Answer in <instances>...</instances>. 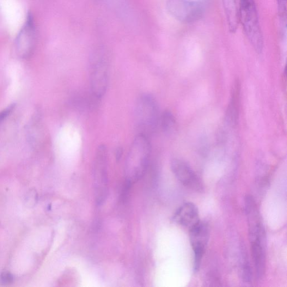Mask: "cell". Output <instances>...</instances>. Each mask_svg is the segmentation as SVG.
<instances>
[{"label":"cell","mask_w":287,"mask_h":287,"mask_svg":"<svg viewBox=\"0 0 287 287\" xmlns=\"http://www.w3.org/2000/svg\"><path fill=\"white\" fill-rule=\"evenodd\" d=\"M135 123L138 133L150 137L160 127L161 113L156 98L149 93L140 95L135 106Z\"/></svg>","instance_id":"obj_3"},{"label":"cell","mask_w":287,"mask_h":287,"mask_svg":"<svg viewBox=\"0 0 287 287\" xmlns=\"http://www.w3.org/2000/svg\"><path fill=\"white\" fill-rule=\"evenodd\" d=\"M0 280L4 284H10L13 282L14 277L9 272H4L0 276Z\"/></svg>","instance_id":"obj_17"},{"label":"cell","mask_w":287,"mask_h":287,"mask_svg":"<svg viewBox=\"0 0 287 287\" xmlns=\"http://www.w3.org/2000/svg\"><path fill=\"white\" fill-rule=\"evenodd\" d=\"M209 237V226L205 222L200 221L190 229V241L194 254L195 272L199 270Z\"/></svg>","instance_id":"obj_8"},{"label":"cell","mask_w":287,"mask_h":287,"mask_svg":"<svg viewBox=\"0 0 287 287\" xmlns=\"http://www.w3.org/2000/svg\"><path fill=\"white\" fill-rule=\"evenodd\" d=\"M245 212L255 272L260 279L264 277L266 270V233L258 205L252 196L245 199Z\"/></svg>","instance_id":"obj_1"},{"label":"cell","mask_w":287,"mask_h":287,"mask_svg":"<svg viewBox=\"0 0 287 287\" xmlns=\"http://www.w3.org/2000/svg\"><path fill=\"white\" fill-rule=\"evenodd\" d=\"M239 17L244 31L255 51L263 49V37L254 0H240Z\"/></svg>","instance_id":"obj_5"},{"label":"cell","mask_w":287,"mask_h":287,"mask_svg":"<svg viewBox=\"0 0 287 287\" xmlns=\"http://www.w3.org/2000/svg\"><path fill=\"white\" fill-rule=\"evenodd\" d=\"M171 169L183 185L195 192H203L202 182L186 162L179 159H174L171 162Z\"/></svg>","instance_id":"obj_10"},{"label":"cell","mask_w":287,"mask_h":287,"mask_svg":"<svg viewBox=\"0 0 287 287\" xmlns=\"http://www.w3.org/2000/svg\"><path fill=\"white\" fill-rule=\"evenodd\" d=\"M151 152L149 137L138 133L128 152L126 172L133 179L141 178L148 167Z\"/></svg>","instance_id":"obj_4"},{"label":"cell","mask_w":287,"mask_h":287,"mask_svg":"<svg viewBox=\"0 0 287 287\" xmlns=\"http://www.w3.org/2000/svg\"><path fill=\"white\" fill-rule=\"evenodd\" d=\"M241 276L244 282L250 283L253 278L252 270L250 266L247 255L242 249L241 262Z\"/></svg>","instance_id":"obj_15"},{"label":"cell","mask_w":287,"mask_h":287,"mask_svg":"<svg viewBox=\"0 0 287 287\" xmlns=\"http://www.w3.org/2000/svg\"><path fill=\"white\" fill-rule=\"evenodd\" d=\"M228 27L231 32L236 31L239 14H238L235 0H222Z\"/></svg>","instance_id":"obj_13"},{"label":"cell","mask_w":287,"mask_h":287,"mask_svg":"<svg viewBox=\"0 0 287 287\" xmlns=\"http://www.w3.org/2000/svg\"><path fill=\"white\" fill-rule=\"evenodd\" d=\"M18 56L27 59L34 52L36 46V29L32 15H29L17 36L15 43Z\"/></svg>","instance_id":"obj_9"},{"label":"cell","mask_w":287,"mask_h":287,"mask_svg":"<svg viewBox=\"0 0 287 287\" xmlns=\"http://www.w3.org/2000/svg\"><path fill=\"white\" fill-rule=\"evenodd\" d=\"M174 220L182 227L190 229L200 222L197 206L190 202L182 204L175 213Z\"/></svg>","instance_id":"obj_11"},{"label":"cell","mask_w":287,"mask_h":287,"mask_svg":"<svg viewBox=\"0 0 287 287\" xmlns=\"http://www.w3.org/2000/svg\"><path fill=\"white\" fill-rule=\"evenodd\" d=\"M14 104L9 106L7 108H5L2 112H0V125H1L4 120L7 119L10 114L13 111L15 107Z\"/></svg>","instance_id":"obj_18"},{"label":"cell","mask_w":287,"mask_h":287,"mask_svg":"<svg viewBox=\"0 0 287 287\" xmlns=\"http://www.w3.org/2000/svg\"><path fill=\"white\" fill-rule=\"evenodd\" d=\"M123 149L121 147H118L116 151V158L117 160H120L122 156H123Z\"/></svg>","instance_id":"obj_20"},{"label":"cell","mask_w":287,"mask_h":287,"mask_svg":"<svg viewBox=\"0 0 287 287\" xmlns=\"http://www.w3.org/2000/svg\"><path fill=\"white\" fill-rule=\"evenodd\" d=\"M166 7L171 15L184 23L198 21L205 11L203 2L191 0H168Z\"/></svg>","instance_id":"obj_6"},{"label":"cell","mask_w":287,"mask_h":287,"mask_svg":"<svg viewBox=\"0 0 287 287\" xmlns=\"http://www.w3.org/2000/svg\"><path fill=\"white\" fill-rule=\"evenodd\" d=\"M160 127L167 136L172 135L177 129V122L174 114L166 110L161 114Z\"/></svg>","instance_id":"obj_14"},{"label":"cell","mask_w":287,"mask_h":287,"mask_svg":"<svg viewBox=\"0 0 287 287\" xmlns=\"http://www.w3.org/2000/svg\"><path fill=\"white\" fill-rule=\"evenodd\" d=\"M241 84L239 80L235 81L231 91V97L226 111V120L232 126H235L239 118L240 106Z\"/></svg>","instance_id":"obj_12"},{"label":"cell","mask_w":287,"mask_h":287,"mask_svg":"<svg viewBox=\"0 0 287 287\" xmlns=\"http://www.w3.org/2000/svg\"><path fill=\"white\" fill-rule=\"evenodd\" d=\"M38 195L34 189L29 190L27 194L25 203L28 207H32L37 202Z\"/></svg>","instance_id":"obj_16"},{"label":"cell","mask_w":287,"mask_h":287,"mask_svg":"<svg viewBox=\"0 0 287 287\" xmlns=\"http://www.w3.org/2000/svg\"><path fill=\"white\" fill-rule=\"evenodd\" d=\"M280 13L283 16L286 14V0H277Z\"/></svg>","instance_id":"obj_19"},{"label":"cell","mask_w":287,"mask_h":287,"mask_svg":"<svg viewBox=\"0 0 287 287\" xmlns=\"http://www.w3.org/2000/svg\"><path fill=\"white\" fill-rule=\"evenodd\" d=\"M108 150L106 145H100L96 151L93 173L96 182L97 202L101 204L106 197L107 182Z\"/></svg>","instance_id":"obj_7"},{"label":"cell","mask_w":287,"mask_h":287,"mask_svg":"<svg viewBox=\"0 0 287 287\" xmlns=\"http://www.w3.org/2000/svg\"><path fill=\"white\" fill-rule=\"evenodd\" d=\"M110 58L106 48L97 47L91 53L89 61L90 92L101 100L108 88Z\"/></svg>","instance_id":"obj_2"}]
</instances>
